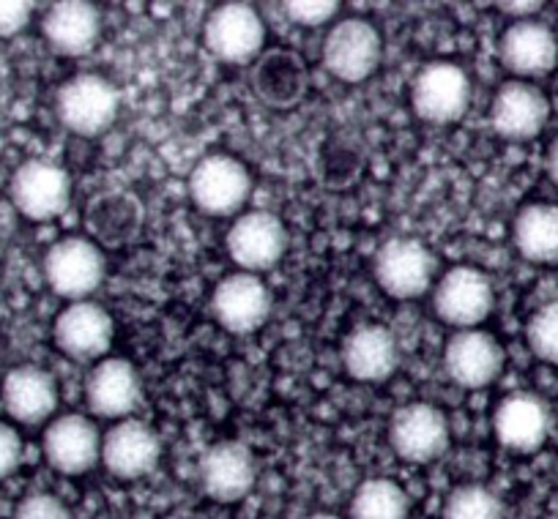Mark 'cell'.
<instances>
[{"instance_id":"cell-1","label":"cell","mask_w":558,"mask_h":519,"mask_svg":"<svg viewBox=\"0 0 558 519\" xmlns=\"http://www.w3.org/2000/svg\"><path fill=\"white\" fill-rule=\"evenodd\" d=\"M121 96L101 74H77L61 85L56 115L77 137H99L116 123Z\"/></svg>"},{"instance_id":"cell-2","label":"cell","mask_w":558,"mask_h":519,"mask_svg":"<svg viewBox=\"0 0 558 519\" xmlns=\"http://www.w3.org/2000/svg\"><path fill=\"white\" fill-rule=\"evenodd\" d=\"M252 195V175L228 153H208L190 175V197L206 217H235Z\"/></svg>"},{"instance_id":"cell-3","label":"cell","mask_w":558,"mask_h":519,"mask_svg":"<svg viewBox=\"0 0 558 519\" xmlns=\"http://www.w3.org/2000/svg\"><path fill=\"white\" fill-rule=\"evenodd\" d=\"M373 276L395 301L422 298L436 280V257L422 240L391 238L375 251Z\"/></svg>"},{"instance_id":"cell-4","label":"cell","mask_w":558,"mask_h":519,"mask_svg":"<svg viewBox=\"0 0 558 519\" xmlns=\"http://www.w3.org/2000/svg\"><path fill=\"white\" fill-rule=\"evenodd\" d=\"M105 255L99 244L69 235L56 240L45 255V280L61 298L69 301H88L105 282Z\"/></svg>"},{"instance_id":"cell-5","label":"cell","mask_w":558,"mask_h":519,"mask_svg":"<svg viewBox=\"0 0 558 519\" xmlns=\"http://www.w3.org/2000/svg\"><path fill=\"white\" fill-rule=\"evenodd\" d=\"M206 50L228 66H246L263 55L266 25L250 3H222L203 25Z\"/></svg>"},{"instance_id":"cell-6","label":"cell","mask_w":558,"mask_h":519,"mask_svg":"<svg viewBox=\"0 0 558 519\" xmlns=\"http://www.w3.org/2000/svg\"><path fill=\"white\" fill-rule=\"evenodd\" d=\"M471 104V79L458 63L433 61L413 77L411 107L422 121L449 126L465 115Z\"/></svg>"},{"instance_id":"cell-7","label":"cell","mask_w":558,"mask_h":519,"mask_svg":"<svg viewBox=\"0 0 558 519\" xmlns=\"http://www.w3.org/2000/svg\"><path fill=\"white\" fill-rule=\"evenodd\" d=\"M384 41L378 28L362 17H348L337 23L324 39V66L340 83L356 85L373 77L380 66Z\"/></svg>"},{"instance_id":"cell-8","label":"cell","mask_w":558,"mask_h":519,"mask_svg":"<svg viewBox=\"0 0 558 519\" xmlns=\"http://www.w3.org/2000/svg\"><path fill=\"white\" fill-rule=\"evenodd\" d=\"M228 255L244 274L274 269L288 251L286 222L271 211L241 213L228 230Z\"/></svg>"},{"instance_id":"cell-9","label":"cell","mask_w":558,"mask_h":519,"mask_svg":"<svg viewBox=\"0 0 558 519\" xmlns=\"http://www.w3.org/2000/svg\"><path fill=\"white\" fill-rule=\"evenodd\" d=\"M493 285L474 265H458L438 280L433 291V312L460 331L476 329L493 312Z\"/></svg>"},{"instance_id":"cell-10","label":"cell","mask_w":558,"mask_h":519,"mask_svg":"<svg viewBox=\"0 0 558 519\" xmlns=\"http://www.w3.org/2000/svg\"><path fill=\"white\" fill-rule=\"evenodd\" d=\"M12 202L31 222H52L72 202V178L50 159H31L14 173Z\"/></svg>"},{"instance_id":"cell-11","label":"cell","mask_w":558,"mask_h":519,"mask_svg":"<svg viewBox=\"0 0 558 519\" xmlns=\"http://www.w3.org/2000/svg\"><path fill=\"white\" fill-rule=\"evenodd\" d=\"M389 443L402 462L425 465L449 448V421L436 405H402L389 424Z\"/></svg>"},{"instance_id":"cell-12","label":"cell","mask_w":558,"mask_h":519,"mask_svg":"<svg viewBox=\"0 0 558 519\" xmlns=\"http://www.w3.org/2000/svg\"><path fill=\"white\" fill-rule=\"evenodd\" d=\"M116 336L112 314L96 301H74L63 309L52 325V339L63 356L74 361L105 358Z\"/></svg>"},{"instance_id":"cell-13","label":"cell","mask_w":558,"mask_h":519,"mask_svg":"<svg viewBox=\"0 0 558 519\" xmlns=\"http://www.w3.org/2000/svg\"><path fill=\"white\" fill-rule=\"evenodd\" d=\"M211 312L230 334H252L271 314V291L257 274H230L214 287Z\"/></svg>"},{"instance_id":"cell-14","label":"cell","mask_w":558,"mask_h":519,"mask_svg":"<svg viewBox=\"0 0 558 519\" xmlns=\"http://www.w3.org/2000/svg\"><path fill=\"white\" fill-rule=\"evenodd\" d=\"M550 118V99L525 79H509L498 88L490 104L493 132L504 140H534Z\"/></svg>"},{"instance_id":"cell-15","label":"cell","mask_w":558,"mask_h":519,"mask_svg":"<svg viewBox=\"0 0 558 519\" xmlns=\"http://www.w3.org/2000/svg\"><path fill=\"white\" fill-rule=\"evenodd\" d=\"M162 457L157 432L137 419H123L101 437V465L121 481H137L151 473Z\"/></svg>"},{"instance_id":"cell-16","label":"cell","mask_w":558,"mask_h":519,"mask_svg":"<svg viewBox=\"0 0 558 519\" xmlns=\"http://www.w3.org/2000/svg\"><path fill=\"white\" fill-rule=\"evenodd\" d=\"M257 481V462L241 441L214 443L201 459V486L211 501L239 503Z\"/></svg>"},{"instance_id":"cell-17","label":"cell","mask_w":558,"mask_h":519,"mask_svg":"<svg viewBox=\"0 0 558 519\" xmlns=\"http://www.w3.org/2000/svg\"><path fill=\"white\" fill-rule=\"evenodd\" d=\"M444 367L460 388H471V392L487 388L490 383H496L504 369V347L487 331H458L447 342Z\"/></svg>"},{"instance_id":"cell-18","label":"cell","mask_w":558,"mask_h":519,"mask_svg":"<svg viewBox=\"0 0 558 519\" xmlns=\"http://www.w3.org/2000/svg\"><path fill=\"white\" fill-rule=\"evenodd\" d=\"M45 457L63 475H83L101 462L99 427L80 413L61 416L45 430Z\"/></svg>"},{"instance_id":"cell-19","label":"cell","mask_w":558,"mask_h":519,"mask_svg":"<svg viewBox=\"0 0 558 519\" xmlns=\"http://www.w3.org/2000/svg\"><path fill=\"white\" fill-rule=\"evenodd\" d=\"M498 443L514 454H534L550 435V408L542 397L514 392L501 399L493 416Z\"/></svg>"},{"instance_id":"cell-20","label":"cell","mask_w":558,"mask_h":519,"mask_svg":"<svg viewBox=\"0 0 558 519\" xmlns=\"http://www.w3.org/2000/svg\"><path fill=\"white\" fill-rule=\"evenodd\" d=\"M498 58L514 77H542L558 63L556 30L536 20H518L504 30Z\"/></svg>"},{"instance_id":"cell-21","label":"cell","mask_w":558,"mask_h":519,"mask_svg":"<svg viewBox=\"0 0 558 519\" xmlns=\"http://www.w3.org/2000/svg\"><path fill=\"white\" fill-rule=\"evenodd\" d=\"M140 374L126 358H105L85 380V403L99 419H126L140 405Z\"/></svg>"},{"instance_id":"cell-22","label":"cell","mask_w":558,"mask_h":519,"mask_svg":"<svg viewBox=\"0 0 558 519\" xmlns=\"http://www.w3.org/2000/svg\"><path fill=\"white\" fill-rule=\"evenodd\" d=\"M307 63L293 50L263 52L252 69V90L271 110H291L307 96Z\"/></svg>"},{"instance_id":"cell-23","label":"cell","mask_w":558,"mask_h":519,"mask_svg":"<svg viewBox=\"0 0 558 519\" xmlns=\"http://www.w3.org/2000/svg\"><path fill=\"white\" fill-rule=\"evenodd\" d=\"M0 394H3L7 413L25 427L45 424L58 408L56 378L47 369L34 367V363L14 367L3 378Z\"/></svg>"},{"instance_id":"cell-24","label":"cell","mask_w":558,"mask_h":519,"mask_svg":"<svg viewBox=\"0 0 558 519\" xmlns=\"http://www.w3.org/2000/svg\"><path fill=\"white\" fill-rule=\"evenodd\" d=\"M342 363L353 380L362 383H384L391 378L400 363V347L395 334L386 325H359L345 336L342 345Z\"/></svg>"},{"instance_id":"cell-25","label":"cell","mask_w":558,"mask_h":519,"mask_svg":"<svg viewBox=\"0 0 558 519\" xmlns=\"http://www.w3.org/2000/svg\"><path fill=\"white\" fill-rule=\"evenodd\" d=\"M41 34L52 50L77 58L94 50V45L99 41L101 17L94 3L63 0V3H52L50 12L45 14Z\"/></svg>"},{"instance_id":"cell-26","label":"cell","mask_w":558,"mask_h":519,"mask_svg":"<svg viewBox=\"0 0 558 519\" xmlns=\"http://www.w3.org/2000/svg\"><path fill=\"white\" fill-rule=\"evenodd\" d=\"M512 240L514 249L529 263H558V206L531 202V206L520 208L512 224Z\"/></svg>"},{"instance_id":"cell-27","label":"cell","mask_w":558,"mask_h":519,"mask_svg":"<svg viewBox=\"0 0 558 519\" xmlns=\"http://www.w3.org/2000/svg\"><path fill=\"white\" fill-rule=\"evenodd\" d=\"M88 230L99 244L121 246L137 235L143 222L140 200L129 191H107L88 206Z\"/></svg>"},{"instance_id":"cell-28","label":"cell","mask_w":558,"mask_h":519,"mask_svg":"<svg viewBox=\"0 0 558 519\" xmlns=\"http://www.w3.org/2000/svg\"><path fill=\"white\" fill-rule=\"evenodd\" d=\"M411 503L397 481L369 479L359 484L351 501V519H408Z\"/></svg>"},{"instance_id":"cell-29","label":"cell","mask_w":558,"mask_h":519,"mask_svg":"<svg viewBox=\"0 0 558 519\" xmlns=\"http://www.w3.org/2000/svg\"><path fill=\"white\" fill-rule=\"evenodd\" d=\"M444 519H504V506L487 486H454L444 501Z\"/></svg>"},{"instance_id":"cell-30","label":"cell","mask_w":558,"mask_h":519,"mask_svg":"<svg viewBox=\"0 0 558 519\" xmlns=\"http://www.w3.org/2000/svg\"><path fill=\"white\" fill-rule=\"evenodd\" d=\"M531 353L547 363H558V301L545 304L531 314L525 325Z\"/></svg>"},{"instance_id":"cell-31","label":"cell","mask_w":558,"mask_h":519,"mask_svg":"<svg viewBox=\"0 0 558 519\" xmlns=\"http://www.w3.org/2000/svg\"><path fill=\"white\" fill-rule=\"evenodd\" d=\"M282 9H286V17L291 23L304 25V28H318V25H326L337 17L340 3L337 0H286Z\"/></svg>"},{"instance_id":"cell-32","label":"cell","mask_w":558,"mask_h":519,"mask_svg":"<svg viewBox=\"0 0 558 519\" xmlns=\"http://www.w3.org/2000/svg\"><path fill=\"white\" fill-rule=\"evenodd\" d=\"M14 519H72L66 503L56 495H47V492H36L28 495L25 501H20Z\"/></svg>"},{"instance_id":"cell-33","label":"cell","mask_w":558,"mask_h":519,"mask_svg":"<svg viewBox=\"0 0 558 519\" xmlns=\"http://www.w3.org/2000/svg\"><path fill=\"white\" fill-rule=\"evenodd\" d=\"M34 3L25 0H0V39H12L20 30L28 28Z\"/></svg>"},{"instance_id":"cell-34","label":"cell","mask_w":558,"mask_h":519,"mask_svg":"<svg viewBox=\"0 0 558 519\" xmlns=\"http://www.w3.org/2000/svg\"><path fill=\"white\" fill-rule=\"evenodd\" d=\"M23 462V437L17 430L0 421V479L12 475Z\"/></svg>"},{"instance_id":"cell-35","label":"cell","mask_w":558,"mask_h":519,"mask_svg":"<svg viewBox=\"0 0 558 519\" xmlns=\"http://www.w3.org/2000/svg\"><path fill=\"white\" fill-rule=\"evenodd\" d=\"M498 9H501L504 14H509V17H518V20H529L531 14L539 12L542 3H498Z\"/></svg>"},{"instance_id":"cell-36","label":"cell","mask_w":558,"mask_h":519,"mask_svg":"<svg viewBox=\"0 0 558 519\" xmlns=\"http://www.w3.org/2000/svg\"><path fill=\"white\" fill-rule=\"evenodd\" d=\"M547 175H550L553 184L558 186V137L547 148Z\"/></svg>"},{"instance_id":"cell-37","label":"cell","mask_w":558,"mask_h":519,"mask_svg":"<svg viewBox=\"0 0 558 519\" xmlns=\"http://www.w3.org/2000/svg\"><path fill=\"white\" fill-rule=\"evenodd\" d=\"M307 519H342V517H337V514H313V517H307Z\"/></svg>"},{"instance_id":"cell-38","label":"cell","mask_w":558,"mask_h":519,"mask_svg":"<svg viewBox=\"0 0 558 519\" xmlns=\"http://www.w3.org/2000/svg\"><path fill=\"white\" fill-rule=\"evenodd\" d=\"M547 519H558V514H553V517H547Z\"/></svg>"},{"instance_id":"cell-39","label":"cell","mask_w":558,"mask_h":519,"mask_svg":"<svg viewBox=\"0 0 558 519\" xmlns=\"http://www.w3.org/2000/svg\"><path fill=\"white\" fill-rule=\"evenodd\" d=\"M556 101H558V85H556Z\"/></svg>"},{"instance_id":"cell-40","label":"cell","mask_w":558,"mask_h":519,"mask_svg":"<svg viewBox=\"0 0 558 519\" xmlns=\"http://www.w3.org/2000/svg\"><path fill=\"white\" fill-rule=\"evenodd\" d=\"M556 39H558V28H556Z\"/></svg>"}]
</instances>
